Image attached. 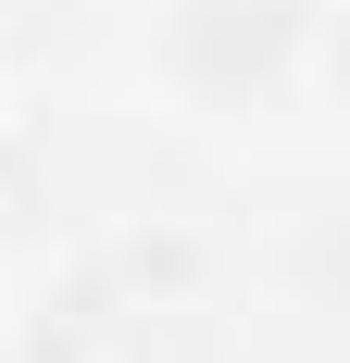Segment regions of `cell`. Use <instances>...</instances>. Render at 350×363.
Here are the masks:
<instances>
[]
</instances>
